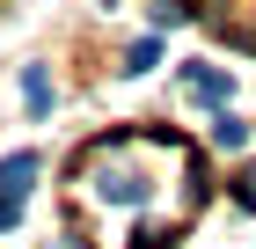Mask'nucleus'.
Returning a JSON list of instances; mask_svg holds the SVG:
<instances>
[{"label": "nucleus", "mask_w": 256, "mask_h": 249, "mask_svg": "<svg viewBox=\"0 0 256 249\" xmlns=\"http://www.w3.org/2000/svg\"><path fill=\"white\" fill-rule=\"evenodd\" d=\"M212 139H220V147H249V125H242V117H227V110H220V117H212Z\"/></svg>", "instance_id": "423d86ee"}, {"label": "nucleus", "mask_w": 256, "mask_h": 249, "mask_svg": "<svg viewBox=\"0 0 256 249\" xmlns=\"http://www.w3.org/2000/svg\"><path fill=\"white\" fill-rule=\"evenodd\" d=\"M30 183H37V154L22 147V154L0 161V191H8V198H30Z\"/></svg>", "instance_id": "7ed1b4c3"}, {"label": "nucleus", "mask_w": 256, "mask_h": 249, "mask_svg": "<svg viewBox=\"0 0 256 249\" xmlns=\"http://www.w3.org/2000/svg\"><path fill=\"white\" fill-rule=\"evenodd\" d=\"M234 205H249V212H256V169H242V176H234Z\"/></svg>", "instance_id": "6e6552de"}, {"label": "nucleus", "mask_w": 256, "mask_h": 249, "mask_svg": "<svg viewBox=\"0 0 256 249\" xmlns=\"http://www.w3.org/2000/svg\"><path fill=\"white\" fill-rule=\"evenodd\" d=\"M190 183V147L168 132H102L74 154V205L102 220V249H168L205 191Z\"/></svg>", "instance_id": "f257e3e1"}, {"label": "nucleus", "mask_w": 256, "mask_h": 249, "mask_svg": "<svg viewBox=\"0 0 256 249\" xmlns=\"http://www.w3.org/2000/svg\"><path fill=\"white\" fill-rule=\"evenodd\" d=\"M146 66H161V37H139L132 52H124V74H146Z\"/></svg>", "instance_id": "39448f33"}, {"label": "nucleus", "mask_w": 256, "mask_h": 249, "mask_svg": "<svg viewBox=\"0 0 256 249\" xmlns=\"http://www.w3.org/2000/svg\"><path fill=\"white\" fill-rule=\"evenodd\" d=\"M22 96H30V110H52V81H44V66H22Z\"/></svg>", "instance_id": "20e7f679"}, {"label": "nucleus", "mask_w": 256, "mask_h": 249, "mask_svg": "<svg viewBox=\"0 0 256 249\" xmlns=\"http://www.w3.org/2000/svg\"><path fill=\"white\" fill-rule=\"evenodd\" d=\"M22 227V198H8V191H0V234H15Z\"/></svg>", "instance_id": "0eeeda50"}, {"label": "nucleus", "mask_w": 256, "mask_h": 249, "mask_svg": "<svg viewBox=\"0 0 256 249\" xmlns=\"http://www.w3.org/2000/svg\"><path fill=\"white\" fill-rule=\"evenodd\" d=\"M183 88H190V103H212V110L234 96V81H227V74H212V66H190V74H183Z\"/></svg>", "instance_id": "f03ea898"}]
</instances>
